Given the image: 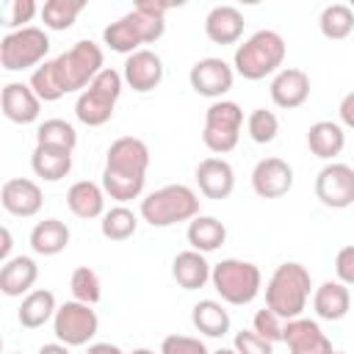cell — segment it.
<instances>
[{"mask_svg":"<svg viewBox=\"0 0 354 354\" xmlns=\"http://www.w3.org/2000/svg\"><path fill=\"white\" fill-rule=\"evenodd\" d=\"M36 279H39V266L28 254H17V257L6 260L0 268V290L6 296H22V293L28 296L30 288L36 285Z\"/></svg>","mask_w":354,"mask_h":354,"instance_id":"23","label":"cell"},{"mask_svg":"<svg viewBox=\"0 0 354 354\" xmlns=\"http://www.w3.org/2000/svg\"><path fill=\"white\" fill-rule=\"evenodd\" d=\"M0 235H3L0 257H3V263H6V260H11V257H8V252H11V230H8V227H3V230H0Z\"/></svg>","mask_w":354,"mask_h":354,"instance_id":"47","label":"cell"},{"mask_svg":"<svg viewBox=\"0 0 354 354\" xmlns=\"http://www.w3.org/2000/svg\"><path fill=\"white\" fill-rule=\"evenodd\" d=\"M188 80H191V88H194L196 94L221 100V97L232 88L235 69H232L224 58H199V61L191 66Z\"/></svg>","mask_w":354,"mask_h":354,"instance_id":"13","label":"cell"},{"mask_svg":"<svg viewBox=\"0 0 354 354\" xmlns=\"http://www.w3.org/2000/svg\"><path fill=\"white\" fill-rule=\"evenodd\" d=\"M130 354H155V351H152V348H133Z\"/></svg>","mask_w":354,"mask_h":354,"instance_id":"49","label":"cell"},{"mask_svg":"<svg viewBox=\"0 0 354 354\" xmlns=\"http://www.w3.org/2000/svg\"><path fill=\"white\" fill-rule=\"evenodd\" d=\"M14 354H19V351H14Z\"/></svg>","mask_w":354,"mask_h":354,"instance_id":"52","label":"cell"},{"mask_svg":"<svg viewBox=\"0 0 354 354\" xmlns=\"http://www.w3.org/2000/svg\"><path fill=\"white\" fill-rule=\"evenodd\" d=\"M282 343L288 346L290 354H332L329 337L321 332L318 321L313 318H293L285 321V337Z\"/></svg>","mask_w":354,"mask_h":354,"instance_id":"15","label":"cell"},{"mask_svg":"<svg viewBox=\"0 0 354 354\" xmlns=\"http://www.w3.org/2000/svg\"><path fill=\"white\" fill-rule=\"evenodd\" d=\"M199 216V196L188 185H163L141 199V218L152 227H171Z\"/></svg>","mask_w":354,"mask_h":354,"instance_id":"6","label":"cell"},{"mask_svg":"<svg viewBox=\"0 0 354 354\" xmlns=\"http://www.w3.org/2000/svg\"><path fill=\"white\" fill-rule=\"evenodd\" d=\"M310 288H313V279L301 263H282L274 268L266 285V307L274 310L282 321L301 318L310 299Z\"/></svg>","mask_w":354,"mask_h":354,"instance_id":"2","label":"cell"},{"mask_svg":"<svg viewBox=\"0 0 354 354\" xmlns=\"http://www.w3.org/2000/svg\"><path fill=\"white\" fill-rule=\"evenodd\" d=\"M232 348L238 354H274V343H268L266 337H260L254 329H241L235 332Z\"/></svg>","mask_w":354,"mask_h":354,"instance_id":"40","label":"cell"},{"mask_svg":"<svg viewBox=\"0 0 354 354\" xmlns=\"http://www.w3.org/2000/svg\"><path fill=\"white\" fill-rule=\"evenodd\" d=\"M246 130H249V138L254 144H271L279 133V119L274 111H266V108H254L246 119Z\"/></svg>","mask_w":354,"mask_h":354,"instance_id":"37","label":"cell"},{"mask_svg":"<svg viewBox=\"0 0 354 354\" xmlns=\"http://www.w3.org/2000/svg\"><path fill=\"white\" fill-rule=\"evenodd\" d=\"M318 28L326 39L332 41H340V39H348L351 30H354V8L346 6V3H332L321 11L318 17Z\"/></svg>","mask_w":354,"mask_h":354,"instance_id":"32","label":"cell"},{"mask_svg":"<svg viewBox=\"0 0 354 354\" xmlns=\"http://www.w3.org/2000/svg\"><path fill=\"white\" fill-rule=\"evenodd\" d=\"M335 274L337 282L343 285H354V246H343L335 257Z\"/></svg>","mask_w":354,"mask_h":354,"instance_id":"43","label":"cell"},{"mask_svg":"<svg viewBox=\"0 0 354 354\" xmlns=\"http://www.w3.org/2000/svg\"><path fill=\"white\" fill-rule=\"evenodd\" d=\"M47 53H50V36L36 25H28L22 30H8L0 41V64L6 72L41 66Z\"/></svg>","mask_w":354,"mask_h":354,"instance_id":"9","label":"cell"},{"mask_svg":"<svg viewBox=\"0 0 354 354\" xmlns=\"http://www.w3.org/2000/svg\"><path fill=\"white\" fill-rule=\"evenodd\" d=\"M122 83H124L122 72L105 66L88 83V88L77 94L75 116L88 127H102L105 122H111V116L116 111V102H119V94H122Z\"/></svg>","mask_w":354,"mask_h":354,"instance_id":"7","label":"cell"},{"mask_svg":"<svg viewBox=\"0 0 354 354\" xmlns=\"http://www.w3.org/2000/svg\"><path fill=\"white\" fill-rule=\"evenodd\" d=\"M213 354H238L235 348H218V351H213Z\"/></svg>","mask_w":354,"mask_h":354,"instance_id":"50","label":"cell"},{"mask_svg":"<svg viewBox=\"0 0 354 354\" xmlns=\"http://www.w3.org/2000/svg\"><path fill=\"white\" fill-rule=\"evenodd\" d=\"M36 144H44V147H58V149H75L77 144V133L69 122L64 119H44L39 127H36Z\"/></svg>","mask_w":354,"mask_h":354,"instance_id":"35","label":"cell"},{"mask_svg":"<svg viewBox=\"0 0 354 354\" xmlns=\"http://www.w3.org/2000/svg\"><path fill=\"white\" fill-rule=\"evenodd\" d=\"M337 113H340V122H343L346 127H351V130H354V91H348V94L340 100Z\"/></svg>","mask_w":354,"mask_h":354,"instance_id":"45","label":"cell"},{"mask_svg":"<svg viewBox=\"0 0 354 354\" xmlns=\"http://www.w3.org/2000/svg\"><path fill=\"white\" fill-rule=\"evenodd\" d=\"M39 354H69V346H64V343H44L39 348Z\"/></svg>","mask_w":354,"mask_h":354,"instance_id":"48","label":"cell"},{"mask_svg":"<svg viewBox=\"0 0 354 354\" xmlns=\"http://www.w3.org/2000/svg\"><path fill=\"white\" fill-rule=\"evenodd\" d=\"M252 188L260 199H279L293 188V169L282 158H263L252 169Z\"/></svg>","mask_w":354,"mask_h":354,"instance_id":"14","label":"cell"},{"mask_svg":"<svg viewBox=\"0 0 354 354\" xmlns=\"http://www.w3.org/2000/svg\"><path fill=\"white\" fill-rule=\"evenodd\" d=\"M28 83H30V88L36 91V97L41 102H58L64 97V91H61L58 80H55V72H53V61H44L41 66H36L30 72V80Z\"/></svg>","mask_w":354,"mask_h":354,"instance_id":"38","label":"cell"},{"mask_svg":"<svg viewBox=\"0 0 354 354\" xmlns=\"http://www.w3.org/2000/svg\"><path fill=\"white\" fill-rule=\"evenodd\" d=\"M196 185L207 199H227L235 188V171L224 158H205L199 160L196 171Z\"/></svg>","mask_w":354,"mask_h":354,"instance_id":"20","label":"cell"},{"mask_svg":"<svg viewBox=\"0 0 354 354\" xmlns=\"http://www.w3.org/2000/svg\"><path fill=\"white\" fill-rule=\"evenodd\" d=\"M147 169H149L147 144L136 136H122L105 152L102 191L116 202L138 199L147 183Z\"/></svg>","mask_w":354,"mask_h":354,"instance_id":"1","label":"cell"},{"mask_svg":"<svg viewBox=\"0 0 354 354\" xmlns=\"http://www.w3.org/2000/svg\"><path fill=\"white\" fill-rule=\"evenodd\" d=\"M243 127V111L232 100H216L205 111V127H202V141L210 152L227 155L238 147Z\"/></svg>","mask_w":354,"mask_h":354,"instance_id":"10","label":"cell"},{"mask_svg":"<svg viewBox=\"0 0 354 354\" xmlns=\"http://www.w3.org/2000/svg\"><path fill=\"white\" fill-rule=\"evenodd\" d=\"M55 310H58V304H55L53 290L36 288L22 299V304L17 310V318L25 329H39V326H44L47 321L55 318Z\"/></svg>","mask_w":354,"mask_h":354,"instance_id":"28","label":"cell"},{"mask_svg":"<svg viewBox=\"0 0 354 354\" xmlns=\"http://www.w3.org/2000/svg\"><path fill=\"white\" fill-rule=\"evenodd\" d=\"M194 326L207 337H224L230 332V313L216 299H202L191 310Z\"/></svg>","mask_w":354,"mask_h":354,"instance_id":"31","label":"cell"},{"mask_svg":"<svg viewBox=\"0 0 354 354\" xmlns=\"http://www.w3.org/2000/svg\"><path fill=\"white\" fill-rule=\"evenodd\" d=\"M243 14L235 6H213L205 17V33L213 44H235L243 36Z\"/></svg>","mask_w":354,"mask_h":354,"instance_id":"21","label":"cell"},{"mask_svg":"<svg viewBox=\"0 0 354 354\" xmlns=\"http://www.w3.org/2000/svg\"><path fill=\"white\" fill-rule=\"evenodd\" d=\"M83 8H86L83 0H47L39 14H41L44 28H50V30H66V28L75 25V19H77V14Z\"/></svg>","mask_w":354,"mask_h":354,"instance_id":"34","label":"cell"},{"mask_svg":"<svg viewBox=\"0 0 354 354\" xmlns=\"http://www.w3.org/2000/svg\"><path fill=\"white\" fill-rule=\"evenodd\" d=\"M160 354H210L199 337L191 335H169L160 343Z\"/></svg>","mask_w":354,"mask_h":354,"instance_id":"41","label":"cell"},{"mask_svg":"<svg viewBox=\"0 0 354 354\" xmlns=\"http://www.w3.org/2000/svg\"><path fill=\"white\" fill-rule=\"evenodd\" d=\"M332 354H346V351H332Z\"/></svg>","mask_w":354,"mask_h":354,"instance_id":"51","label":"cell"},{"mask_svg":"<svg viewBox=\"0 0 354 354\" xmlns=\"http://www.w3.org/2000/svg\"><path fill=\"white\" fill-rule=\"evenodd\" d=\"M185 238H188L191 249L207 254V252H216L218 246H224V241H227V227H224L216 216H196V218L188 221Z\"/></svg>","mask_w":354,"mask_h":354,"instance_id":"29","label":"cell"},{"mask_svg":"<svg viewBox=\"0 0 354 354\" xmlns=\"http://www.w3.org/2000/svg\"><path fill=\"white\" fill-rule=\"evenodd\" d=\"M86 354H122V348L113 343H91Z\"/></svg>","mask_w":354,"mask_h":354,"instance_id":"46","label":"cell"},{"mask_svg":"<svg viewBox=\"0 0 354 354\" xmlns=\"http://www.w3.org/2000/svg\"><path fill=\"white\" fill-rule=\"evenodd\" d=\"M102 61L105 58H102L100 44H94L88 39L75 41L69 50H64L58 58H53V72H55V80H58L61 91L64 94L86 91L88 83L105 69Z\"/></svg>","mask_w":354,"mask_h":354,"instance_id":"5","label":"cell"},{"mask_svg":"<svg viewBox=\"0 0 354 354\" xmlns=\"http://www.w3.org/2000/svg\"><path fill=\"white\" fill-rule=\"evenodd\" d=\"M252 329H254L260 337H266L268 343H279V340L285 337V321H282L274 310H268V307H263V310L254 313Z\"/></svg>","mask_w":354,"mask_h":354,"instance_id":"39","label":"cell"},{"mask_svg":"<svg viewBox=\"0 0 354 354\" xmlns=\"http://www.w3.org/2000/svg\"><path fill=\"white\" fill-rule=\"evenodd\" d=\"M66 205L77 218H97L105 216V191L91 180H77L66 191Z\"/></svg>","mask_w":354,"mask_h":354,"instance_id":"27","label":"cell"},{"mask_svg":"<svg viewBox=\"0 0 354 354\" xmlns=\"http://www.w3.org/2000/svg\"><path fill=\"white\" fill-rule=\"evenodd\" d=\"M136 230H138V218H136V213H133L130 207H124V205H116V207L105 210V216H102V221H100V232H102L108 241H127V238L136 235Z\"/></svg>","mask_w":354,"mask_h":354,"instance_id":"33","label":"cell"},{"mask_svg":"<svg viewBox=\"0 0 354 354\" xmlns=\"http://www.w3.org/2000/svg\"><path fill=\"white\" fill-rule=\"evenodd\" d=\"M210 271L213 266L205 260L202 252L196 249H185L171 260V277L183 290H199L210 282Z\"/></svg>","mask_w":354,"mask_h":354,"instance_id":"22","label":"cell"},{"mask_svg":"<svg viewBox=\"0 0 354 354\" xmlns=\"http://www.w3.org/2000/svg\"><path fill=\"white\" fill-rule=\"evenodd\" d=\"M166 30V19L149 11H141L133 6V11H127L124 17H119L116 22H111L102 30V41L113 50V53H124L133 55L138 50H144L141 44H152L163 36Z\"/></svg>","mask_w":354,"mask_h":354,"instance_id":"4","label":"cell"},{"mask_svg":"<svg viewBox=\"0 0 354 354\" xmlns=\"http://www.w3.org/2000/svg\"><path fill=\"white\" fill-rule=\"evenodd\" d=\"M69 243V227L61 218H44L30 230V249L36 254L53 257L61 254Z\"/></svg>","mask_w":354,"mask_h":354,"instance_id":"30","label":"cell"},{"mask_svg":"<svg viewBox=\"0 0 354 354\" xmlns=\"http://www.w3.org/2000/svg\"><path fill=\"white\" fill-rule=\"evenodd\" d=\"M100 329V318L97 313L91 310V304H83V301H64L58 310H55V318H53V332L58 337V343L64 346H86Z\"/></svg>","mask_w":354,"mask_h":354,"instance_id":"11","label":"cell"},{"mask_svg":"<svg viewBox=\"0 0 354 354\" xmlns=\"http://www.w3.org/2000/svg\"><path fill=\"white\" fill-rule=\"evenodd\" d=\"M307 147H310V152L315 158L332 163V158H337L343 152V147H346V133H343V127L337 122H329V119L315 122L307 130Z\"/></svg>","mask_w":354,"mask_h":354,"instance_id":"25","label":"cell"},{"mask_svg":"<svg viewBox=\"0 0 354 354\" xmlns=\"http://www.w3.org/2000/svg\"><path fill=\"white\" fill-rule=\"evenodd\" d=\"M310 97V77L307 72L296 69V66H285L274 75L271 80V100L277 108L293 111L299 105H304Z\"/></svg>","mask_w":354,"mask_h":354,"instance_id":"19","label":"cell"},{"mask_svg":"<svg viewBox=\"0 0 354 354\" xmlns=\"http://www.w3.org/2000/svg\"><path fill=\"white\" fill-rule=\"evenodd\" d=\"M122 77H124V83L133 91L147 94V91H152V88L160 86V80H163V61L152 50H138V53L127 55L124 69H122Z\"/></svg>","mask_w":354,"mask_h":354,"instance_id":"16","label":"cell"},{"mask_svg":"<svg viewBox=\"0 0 354 354\" xmlns=\"http://www.w3.org/2000/svg\"><path fill=\"white\" fill-rule=\"evenodd\" d=\"M100 288H102V285H100V277H97V271H94V268H88V266L75 268V271H72V277H69V290H72L75 301L97 304V301H100V296H102V290H100Z\"/></svg>","mask_w":354,"mask_h":354,"instance_id":"36","label":"cell"},{"mask_svg":"<svg viewBox=\"0 0 354 354\" xmlns=\"http://www.w3.org/2000/svg\"><path fill=\"white\" fill-rule=\"evenodd\" d=\"M313 310L318 318L324 321H340L346 318V313L351 310V293L343 282L337 279H326L315 288L313 293Z\"/></svg>","mask_w":354,"mask_h":354,"instance_id":"24","label":"cell"},{"mask_svg":"<svg viewBox=\"0 0 354 354\" xmlns=\"http://www.w3.org/2000/svg\"><path fill=\"white\" fill-rule=\"evenodd\" d=\"M285 53V39L277 30H257L243 44H238L232 55V69L246 80H263L279 72Z\"/></svg>","mask_w":354,"mask_h":354,"instance_id":"3","label":"cell"},{"mask_svg":"<svg viewBox=\"0 0 354 354\" xmlns=\"http://www.w3.org/2000/svg\"><path fill=\"white\" fill-rule=\"evenodd\" d=\"M0 202L3 207L11 213V216H19V218H30L41 210V188L28 180V177H11L3 183V191H0Z\"/></svg>","mask_w":354,"mask_h":354,"instance_id":"18","label":"cell"},{"mask_svg":"<svg viewBox=\"0 0 354 354\" xmlns=\"http://www.w3.org/2000/svg\"><path fill=\"white\" fill-rule=\"evenodd\" d=\"M180 3H166V0H138L136 3V8H141V11H149V14H158V17H166V11H171V8H177Z\"/></svg>","mask_w":354,"mask_h":354,"instance_id":"44","label":"cell"},{"mask_svg":"<svg viewBox=\"0 0 354 354\" xmlns=\"http://www.w3.org/2000/svg\"><path fill=\"white\" fill-rule=\"evenodd\" d=\"M315 196L324 207L343 210L354 205V169L348 163H326L315 177Z\"/></svg>","mask_w":354,"mask_h":354,"instance_id":"12","label":"cell"},{"mask_svg":"<svg viewBox=\"0 0 354 354\" xmlns=\"http://www.w3.org/2000/svg\"><path fill=\"white\" fill-rule=\"evenodd\" d=\"M210 282H213L216 293L221 296V301L235 304V307H243V304H249L260 293L263 277H260V268L254 263L227 257V260H221V263L213 266Z\"/></svg>","mask_w":354,"mask_h":354,"instance_id":"8","label":"cell"},{"mask_svg":"<svg viewBox=\"0 0 354 354\" xmlns=\"http://www.w3.org/2000/svg\"><path fill=\"white\" fill-rule=\"evenodd\" d=\"M30 169H33L36 177H41L47 183H58L72 171V152L58 149V147L36 144V149L30 155Z\"/></svg>","mask_w":354,"mask_h":354,"instance_id":"26","label":"cell"},{"mask_svg":"<svg viewBox=\"0 0 354 354\" xmlns=\"http://www.w3.org/2000/svg\"><path fill=\"white\" fill-rule=\"evenodd\" d=\"M0 105H3L6 119L14 124H30L39 119V111H41V100L30 88V83H17V80L3 86Z\"/></svg>","mask_w":354,"mask_h":354,"instance_id":"17","label":"cell"},{"mask_svg":"<svg viewBox=\"0 0 354 354\" xmlns=\"http://www.w3.org/2000/svg\"><path fill=\"white\" fill-rule=\"evenodd\" d=\"M36 11H41L33 0H11L8 3V17H6V28H11V30H22V28H28L25 22H30L33 17H36Z\"/></svg>","mask_w":354,"mask_h":354,"instance_id":"42","label":"cell"}]
</instances>
